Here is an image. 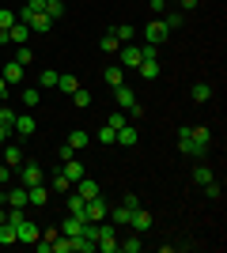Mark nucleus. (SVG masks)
Masks as SVG:
<instances>
[{"label":"nucleus","instance_id":"bb28decb","mask_svg":"<svg viewBox=\"0 0 227 253\" xmlns=\"http://www.w3.org/2000/svg\"><path fill=\"white\" fill-rule=\"evenodd\" d=\"M114 238H118V227L102 219V223H98V242H114ZM98 242H95V246H98Z\"/></svg>","mask_w":227,"mask_h":253},{"label":"nucleus","instance_id":"c9c22d12","mask_svg":"<svg viewBox=\"0 0 227 253\" xmlns=\"http://www.w3.org/2000/svg\"><path fill=\"white\" fill-rule=\"evenodd\" d=\"M106 125H110V128H121V125H129V121H125V110H114V114L106 117Z\"/></svg>","mask_w":227,"mask_h":253},{"label":"nucleus","instance_id":"412c9836","mask_svg":"<svg viewBox=\"0 0 227 253\" xmlns=\"http://www.w3.org/2000/svg\"><path fill=\"white\" fill-rule=\"evenodd\" d=\"M87 144H91V136H87L84 128H72V132H68V148H72V151L87 148Z\"/></svg>","mask_w":227,"mask_h":253},{"label":"nucleus","instance_id":"c03bdc74","mask_svg":"<svg viewBox=\"0 0 227 253\" xmlns=\"http://www.w3.org/2000/svg\"><path fill=\"white\" fill-rule=\"evenodd\" d=\"M84 238L87 242H98V223H84Z\"/></svg>","mask_w":227,"mask_h":253},{"label":"nucleus","instance_id":"de8ad7c7","mask_svg":"<svg viewBox=\"0 0 227 253\" xmlns=\"http://www.w3.org/2000/svg\"><path fill=\"white\" fill-rule=\"evenodd\" d=\"M178 4H182V11H193L197 4H201V0H178Z\"/></svg>","mask_w":227,"mask_h":253},{"label":"nucleus","instance_id":"e433bc0d","mask_svg":"<svg viewBox=\"0 0 227 253\" xmlns=\"http://www.w3.org/2000/svg\"><path fill=\"white\" fill-rule=\"evenodd\" d=\"M193 181H197V185H208V181H212V170H208V167H197L193 170Z\"/></svg>","mask_w":227,"mask_h":253},{"label":"nucleus","instance_id":"5701e85b","mask_svg":"<svg viewBox=\"0 0 227 253\" xmlns=\"http://www.w3.org/2000/svg\"><path fill=\"white\" fill-rule=\"evenodd\" d=\"M98 49H102V53H110V57H118V49H121V42H118V38H114V34H102V38H98Z\"/></svg>","mask_w":227,"mask_h":253},{"label":"nucleus","instance_id":"79ce46f5","mask_svg":"<svg viewBox=\"0 0 227 253\" xmlns=\"http://www.w3.org/2000/svg\"><path fill=\"white\" fill-rule=\"evenodd\" d=\"M0 125H4V128H11V125H15V114H11L8 106H0Z\"/></svg>","mask_w":227,"mask_h":253},{"label":"nucleus","instance_id":"39448f33","mask_svg":"<svg viewBox=\"0 0 227 253\" xmlns=\"http://www.w3.org/2000/svg\"><path fill=\"white\" fill-rule=\"evenodd\" d=\"M38 181H42V167H38V163H23L19 167V185L31 189V185H38Z\"/></svg>","mask_w":227,"mask_h":253},{"label":"nucleus","instance_id":"a878e982","mask_svg":"<svg viewBox=\"0 0 227 253\" xmlns=\"http://www.w3.org/2000/svg\"><path fill=\"white\" fill-rule=\"evenodd\" d=\"M68 189H72V181H68L65 174H61V170H57L53 178H49V193H68Z\"/></svg>","mask_w":227,"mask_h":253},{"label":"nucleus","instance_id":"9d476101","mask_svg":"<svg viewBox=\"0 0 227 253\" xmlns=\"http://www.w3.org/2000/svg\"><path fill=\"white\" fill-rule=\"evenodd\" d=\"M45 201H49V189H45L42 181H38V185H31V189H27V204H31V208H42Z\"/></svg>","mask_w":227,"mask_h":253},{"label":"nucleus","instance_id":"37998d69","mask_svg":"<svg viewBox=\"0 0 227 253\" xmlns=\"http://www.w3.org/2000/svg\"><path fill=\"white\" fill-rule=\"evenodd\" d=\"M15 61H19V64H23V68H27V64H31V61H34V53H31V49H27V45H19V53H15Z\"/></svg>","mask_w":227,"mask_h":253},{"label":"nucleus","instance_id":"2eb2a0df","mask_svg":"<svg viewBox=\"0 0 227 253\" xmlns=\"http://www.w3.org/2000/svg\"><path fill=\"white\" fill-rule=\"evenodd\" d=\"M4 197H8V204H11V208H27V185H11V189L4 193Z\"/></svg>","mask_w":227,"mask_h":253},{"label":"nucleus","instance_id":"6e6552de","mask_svg":"<svg viewBox=\"0 0 227 253\" xmlns=\"http://www.w3.org/2000/svg\"><path fill=\"white\" fill-rule=\"evenodd\" d=\"M23 23L31 27V34H34V31L42 34V31H49V27H53V19H49L45 11H34V15H27V19H23Z\"/></svg>","mask_w":227,"mask_h":253},{"label":"nucleus","instance_id":"1a4fd4ad","mask_svg":"<svg viewBox=\"0 0 227 253\" xmlns=\"http://www.w3.org/2000/svg\"><path fill=\"white\" fill-rule=\"evenodd\" d=\"M0 76H4V84H8V87H15L23 80V64L19 61H8L4 68H0Z\"/></svg>","mask_w":227,"mask_h":253},{"label":"nucleus","instance_id":"aec40b11","mask_svg":"<svg viewBox=\"0 0 227 253\" xmlns=\"http://www.w3.org/2000/svg\"><path fill=\"white\" fill-rule=\"evenodd\" d=\"M61 174H65V178H68V181H72V185H76V181L84 178V167H80L76 159H65V167H61Z\"/></svg>","mask_w":227,"mask_h":253},{"label":"nucleus","instance_id":"393cba45","mask_svg":"<svg viewBox=\"0 0 227 253\" xmlns=\"http://www.w3.org/2000/svg\"><path fill=\"white\" fill-rule=\"evenodd\" d=\"M106 84L110 87H121V84H125V68H121V64H110V68H106Z\"/></svg>","mask_w":227,"mask_h":253},{"label":"nucleus","instance_id":"7c9ffc66","mask_svg":"<svg viewBox=\"0 0 227 253\" xmlns=\"http://www.w3.org/2000/svg\"><path fill=\"white\" fill-rule=\"evenodd\" d=\"M11 242H19L15 227H11V223H0V246H11Z\"/></svg>","mask_w":227,"mask_h":253},{"label":"nucleus","instance_id":"4be33fe9","mask_svg":"<svg viewBox=\"0 0 227 253\" xmlns=\"http://www.w3.org/2000/svg\"><path fill=\"white\" fill-rule=\"evenodd\" d=\"M110 34H114V38H118L121 45H129V42H133V34H136V31H133L129 23H118V27H110Z\"/></svg>","mask_w":227,"mask_h":253},{"label":"nucleus","instance_id":"a211bd4d","mask_svg":"<svg viewBox=\"0 0 227 253\" xmlns=\"http://www.w3.org/2000/svg\"><path fill=\"white\" fill-rule=\"evenodd\" d=\"M140 250H144V238H140V234H129L125 242L118 238V253H140Z\"/></svg>","mask_w":227,"mask_h":253},{"label":"nucleus","instance_id":"f3484780","mask_svg":"<svg viewBox=\"0 0 227 253\" xmlns=\"http://www.w3.org/2000/svg\"><path fill=\"white\" fill-rule=\"evenodd\" d=\"M84 223H87V219H80V215H68V219L61 223V234H68V238H76V234H84Z\"/></svg>","mask_w":227,"mask_h":253},{"label":"nucleus","instance_id":"0eeeda50","mask_svg":"<svg viewBox=\"0 0 227 253\" xmlns=\"http://www.w3.org/2000/svg\"><path fill=\"white\" fill-rule=\"evenodd\" d=\"M129 227H133L136 234H144V231L151 227V211H144V208H133V215H129Z\"/></svg>","mask_w":227,"mask_h":253},{"label":"nucleus","instance_id":"b1692460","mask_svg":"<svg viewBox=\"0 0 227 253\" xmlns=\"http://www.w3.org/2000/svg\"><path fill=\"white\" fill-rule=\"evenodd\" d=\"M136 140H140V136H136V128H133V125H121L118 128V144H121V148H133Z\"/></svg>","mask_w":227,"mask_h":253},{"label":"nucleus","instance_id":"423d86ee","mask_svg":"<svg viewBox=\"0 0 227 253\" xmlns=\"http://www.w3.org/2000/svg\"><path fill=\"white\" fill-rule=\"evenodd\" d=\"M15 132H19V136H34V132H38V121H34L31 114H15Z\"/></svg>","mask_w":227,"mask_h":253},{"label":"nucleus","instance_id":"473e14b6","mask_svg":"<svg viewBox=\"0 0 227 253\" xmlns=\"http://www.w3.org/2000/svg\"><path fill=\"white\" fill-rule=\"evenodd\" d=\"M189 95H193V102H208V98H212V87H208V84H193Z\"/></svg>","mask_w":227,"mask_h":253},{"label":"nucleus","instance_id":"ddd939ff","mask_svg":"<svg viewBox=\"0 0 227 253\" xmlns=\"http://www.w3.org/2000/svg\"><path fill=\"white\" fill-rule=\"evenodd\" d=\"M8 38H11V42H19V45H27V38H31V27H27L23 19H15V23L8 27Z\"/></svg>","mask_w":227,"mask_h":253},{"label":"nucleus","instance_id":"3c124183","mask_svg":"<svg viewBox=\"0 0 227 253\" xmlns=\"http://www.w3.org/2000/svg\"><path fill=\"white\" fill-rule=\"evenodd\" d=\"M167 4H171V0H167Z\"/></svg>","mask_w":227,"mask_h":253},{"label":"nucleus","instance_id":"4c0bfd02","mask_svg":"<svg viewBox=\"0 0 227 253\" xmlns=\"http://www.w3.org/2000/svg\"><path fill=\"white\" fill-rule=\"evenodd\" d=\"M57 76H61V72H53V68H45V72L38 76V84H42V87H57Z\"/></svg>","mask_w":227,"mask_h":253},{"label":"nucleus","instance_id":"72a5a7b5","mask_svg":"<svg viewBox=\"0 0 227 253\" xmlns=\"http://www.w3.org/2000/svg\"><path fill=\"white\" fill-rule=\"evenodd\" d=\"M98 144H118V128L102 125V128H98Z\"/></svg>","mask_w":227,"mask_h":253},{"label":"nucleus","instance_id":"4468645a","mask_svg":"<svg viewBox=\"0 0 227 253\" xmlns=\"http://www.w3.org/2000/svg\"><path fill=\"white\" fill-rule=\"evenodd\" d=\"M0 159H4V163H8L11 170H15V167H23V148H15V144H4Z\"/></svg>","mask_w":227,"mask_h":253},{"label":"nucleus","instance_id":"49530a36","mask_svg":"<svg viewBox=\"0 0 227 253\" xmlns=\"http://www.w3.org/2000/svg\"><path fill=\"white\" fill-rule=\"evenodd\" d=\"M98 250L102 253H118V238H114V242H98Z\"/></svg>","mask_w":227,"mask_h":253},{"label":"nucleus","instance_id":"a19ab883","mask_svg":"<svg viewBox=\"0 0 227 253\" xmlns=\"http://www.w3.org/2000/svg\"><path fill=\"white\" fill-rule=\"evenodd\" d=\"M23 106H27V110H34V106H38V87L23 91Z\"/></svg>","mask_w":227,"mask_h":253},{"label":"nucleus","instance_id":"f8f14e48","mask_svg":"<svg viewBox=\"0 0 227 253\" xmlns=\"http://www.w3.org/2000/svg\"><path fill=\"white\" fill-rule=\"evenodd\" d=\"M76 193H80L84 201H95V197H102V193H98V181H87V174L76 181Z\"/></svg>","mask_w":227,"mask_h":253},{"label":"nucleus","instance_id":"f704fd0d","mask_svg":"<svg viewBox=\"0 0 227 253\" xmlns=\"http://www.w3.org/2000/svg\"><path fill=\"white\" fill-rule=\"evenodd\" d=\"M15 19H19V15H15L11 8H0V31H8V27H11Z\"/></svg>","mask_w":227,"mask_h":253},{"label":"nucleus","instance_id":"20e7f679","mask_svg":"<svg viewBox=\"0 0 227 253\" xmlns=\"http://www.w3.org/2000/svg\"><path fill=\"white\" fill-rule=\"evenodd\" d=\"M140 61H144V57H140V45H121V49H118V64H121V68H140Z\"/></svg>","mask_w":227,"mask_h":253},{"label":"nucleus","instance_id":"9b49d317","mask_svg":"<svg viewBox=\"0 0 227 253\" xmlns=\"http://www.w3.org/2000/svg\"><path fill=\"white\" fill-rule=\"evenodd\" d=\"M114 98H118V110H133L136 106V95H133V87H114Z\"/></svg>","mask_w":227,"mask_h":253},{"label":"nucleus","instance_id":"f03ea898","mask_svg":"<svg viewBox=\"0 0 227 253\" xmlns=\"http://www.w3.org/2000/svg\"><path fill=\"white\" fill-rule=\"evenodd\" d=\"M167 38H171V27H167V23H163L159 15H155V19H151L148 27H144V42H148V45H163Z\"/></svg>","mask_w":227,"mask_h":253},{"label":"nucleus","instance_id":"6ab92c4d","mask_svg":"<svg viewBox=\"0 0 227 253\" xmlns=\"http://www.w3.org/2000/svg\"><path fill=\"white\" fill-rule=\"evenodd\" d=\"M15 234H19V242H38V227H34L31 219H23L19 227H15Z\"/></svg>","mask_w":227,"mask_h":253},{"label":"nucleus","instance_id":"c85d7f7f","mask_svg":"<svg viewBox=\"0 0 227 253\" xmlns=\"http://www.w3.org/2000/svg\"><path fill=\"white\" fill-rule=\"evenodd\" d=\"M57 87H61V91H65V95H72L76 87H80V80H76L72 72H65V76H57Z\"/></svg>","mask_w":227,"mask_h":253},{"label":"nucleus","instance_id":"a18cd8bd","mask_svg":"<svg viewBox=\"0 0 227 253\" xmlns=\"http://www.w3.org/2000/svg\"><path fill=\"white\" fill-rule=\"evenodd\" d=\"M8 181H11V167L0 159V185H8Z\"/></svg>","mask_w":227,"mask_h":253},{"label":"nucleus","instance_id":"09e8293b","mask_svg":"<svg viewBox=\"0 0 227 253\" xmlns=\"http://www.w3.org/2000/svg\"><path fill=\"white\" fill-rule=\"evenodd\" d=\"M8 132H11V128H4V125H0V148L8 144Z\"/></svg>","mask_w":227,"mask_h":253},{"label":"nucleus","instance_id":"dca6fc26","mask_svg":"<svg viewBox=\"0 0 227 253\" xmlns=\"http://www.w3.org/2000/svg\"><path fill=\"white\" fill-rule=\"evenodd\" d=\"M129 215H133V208L118 204V208H110V215H106V219L114 223V227H129Z\"/></svg>","mask_w":227,"mask_h":253},{"label":"nucleus","instance_id":"8fccbe9b","mask_svg":"<svg viewBox=\"0 0 227 253\" xmlns=\"http://www.w3.org/2000/svg\"><path fill=\"white\" fill-rule=\"evenodd\" d=\"M0 98H8V84H4V76H0Z\"/></svg>","mask_w":227,"mask_h":253},{"label":"nucleus","instance_id":"cd10ccee","mask_svg":"<svg viewBox=\"0 0 227 253\" xmlns=\"http://www.w3.org/2000/svg\"><path fill=\"white\" fill-rule=\"evenodd\" d=\"M84 197H80V193H68V215H80V219H84Z\"/></svg>","mask_w":227,"mask_h":253},{"label":"nucleus","instance_id":"c756f323","mask_svg":"<svg viewBox=\"0 0 227 253\" xmlns=\"http://www.w3.org/2000/svg\"><path fill=\"white\" fill-rule=\"evenodd\" d=\"M45 15H49V19H61V15H65V0H45Z\"/></svg>","mask_w":227,"mask_h":253},{"label":"nucleus","instance_id":"7ed1b4c3","mask_svg":"<svg viewBox=\"0 0 227 253\" xmlns=\"http://www.w3.org/2000/svg\"><path fill=\"white\" fill-rule=\"evenodd\" d=\"M106 215H110V204L102 201V197H95V201L84 204V219H87V223H102Z\"/></svg>","mask_w":227,"mask_h":253},{"label":"nucleus","instance_id":"2f4dec72","mask_svg":"<svg viewBox=\"0 0 227 253\" xmlns=\"http://www.w3.org/2000/svg\"><path fill=\"white\" fill-rule=\"evenodd\" d=\"M140 76L144 80H159V61H140Z\"/></svg>","mask_w":227,"mask_h":253},{"label":"nucleus","instance_id":"f257e3e1","mask_svg":"<svg viewBox=\"0 0 227 253\" xmlns=\"http://www.w3.org/2000/svg\"><path fill=\"white\" fill-rule=\"evenodd\" d=\"M178 151L182 155H193V159H201V155H208L212 151V132L208 128H178Z\"/></svg>","mask_w":227,"mask_h":253},{"label":"nucleus","instance_id":"58836bf2","mask_svg":"<svg viewBox=\"0 0 227 253\" xmlns=\"http://www.w3.org/2000/svg\"><path fill=\"white\" fill-rule=\"evenodd\" d=\"M72 102L80 106V110H87V106H91V95H87V91H80V87H76V91H72Z\"/></svg>","mask_w":227,"mask_h":253},{"label":"nucleus","instance_id":"ea45409f","mask_svg":"<svg viewBox=\"0 0 227 253\" xmlns=\"http://www.w3.org/2000/svg\"><path fill=\"white\" fill-rule=\"evenodd\" d=\"M163 23H167L171 31H178V27H182V23H185V15H182V11H171V15H167V19H163Z\"/></svg>","mask_w":227,"mask_h":253}]
</instances>
